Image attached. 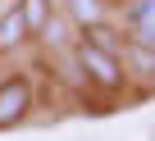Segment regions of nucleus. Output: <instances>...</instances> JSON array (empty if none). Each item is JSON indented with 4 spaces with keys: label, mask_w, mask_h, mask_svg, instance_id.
<instances>
[{
    "label": "nucleus",
    "mask_w": 155,
    "mask_h": 141,
    "mask_svg": "<svg viewBox=\"0 0 155 141\" xmlns=\"http://www.w3.org/2000/svg\"><path fill=\"white\" fill-rule=\"evenodd\" d=\"M119 59H123V73H128V82H146V87H155V50H146V46H123L119 50Z\"/></svg>",
    "instance_id": "20e7f679"
},
{
    "label": "nucleus",
    "mask_w": 155,
    "mask_h": 141,
    "mask_svg": "<svg viewBox=\"0 0 155 141\" xmlns=\"http://www.w3.org/2000/svg\"><path fill=\"white\" fill-rule=\"evenodd\" d=\"M32 105H37V91H32V78H28V73L0 78V132L23 127V123L32 118Z\"/></svg>",
    "instance_id": "f03ea898"
},
{
    "label": "nucleus",
    "mask_w": 155,
    "mask_h": 141,
    "mask_svg": "<svg viewBox=\"0 0 155 141\" xmlns=\"http://www.w3.org/2000/svg\"><path fill=\"white\" fill-rule=\"evenodd\" d=\"M73 59H78V78H82L87 87H96V91H105V96H114V91H123V87H128L123 59H119L114 50L91 46L87 37H78V41H73Z\"/></svg>",
    "instance_id": "f257e3e1"
},
{
    "label": "nucleus",
    "mask_w": 155,
    "mask_h": 141,
    "mask_svg": "<svg viewBox=\"0 0 155 141\" xmlns=\"http://www.w3.org/2000/svg\"><path fill=\"white\" fill-rule=\"evenodd\" d=\"M14 9L23 14V23H28V32H32V41L55 23V0H14Z\"/></svg>",
    "instance_id": "0eeeda50"
},
{
    "label": "nucleus",
    "mask_w": 155,
    "mask_h": 141,
    "mask_svg": "<svg viewBox=\"0 0 155 141\" xmlns=\"http://www.w3.org/2000/svg\"><path fill=\"white\" fill-rule=\"evenodd\" d=\"M123 23H128V41L155 50V0H114Z\"/></svg>",
    "instance_id": "7ed1b4c3"
},
{
    "label": "nucleus",
    "mask_w": 155,
    "mask_h": 141,
    "mask_svg": "<svg viewBox=\"0 0 155 141\" xmlns=\"http://www.w3.org/2000/svg\"><path fill=\"white\" fill-rule=\"evenodd\" d=\"M59 5H64V14H68V23H73L78 32H87V27L105 23L110 0H59Z\"/></svg>",
    "instance_id": "423d86ee"
},
{
    "label": "nucleus",
    "mask_w": 155,
    "mask_h": 141,
    "mask_svg": "<svg viewBox=\"0 0 155 141\" xmlns=\"http://www.w3.org/2000/svg\"><path fill=\"white\" fill-rule=\"evenodd\" d=\"M32 41V32H28V23H23V14L9 5L5 14H0V55H14V50H23Z\"/></svg>",
    "instance_id": "39448f33"
}]
</instances>
